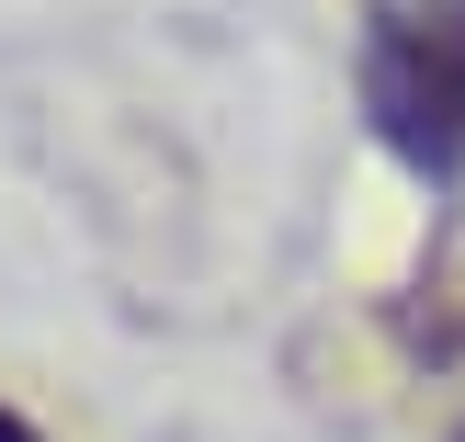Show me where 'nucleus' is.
Here are the masks:
<instances>
[{"label":"nucleus","instance_id":"f257e3e1","mask_svg":"<svg viewBox=\"0 0 465 442\" xmlns=\"http://www.w3.org/2000/svg\"><path fill=\"white\" fill-rule=\"evenodd\" d=\"M363 103H375V136L409 171H431V182L465 171V0H398L375 23Z\"/></svg>","mask_w":465,"mask_h":442},{"label":"nucleus","instance_id":"f03ea898","mask_svg":"<svg viewBox=\"0 0 465 442\" xmlns=\"http://www.w3.org/2000/svg\"><path fill=\"white\" fill-rule=\"evenodd\" d=\"M0 442H35V431H23V420H12V408H0Z\"/></svg>","mask_w":465,"mask_h":442},{"label":"nucleus","instance_id":"7ed1b4c3","mask_svg":"<svg viewBox=\"0 0 465 442\" xmlns=\"http://www.w3.org/2000/svg\"><path fill=\"white\" fill-rule=\"evenodd\" d=\"M454 442H465V431H454Z\"/></svg>","mask_w":465,"mask_h":442}]
</instances>
